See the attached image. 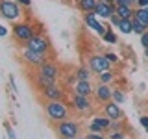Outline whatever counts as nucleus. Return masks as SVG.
<instances>
[{
  "label": "nucleus",
  "instance_id": "1",
  "mask_svg": "<svg viewBox=\"0 0 148 139\" xmlns=\"http://www.w3.org/2000/svg\"><path fill=\"white\" fill-rule=\"evenodd\" d=\"M45 115L50 124H58L61 120L72 119V109L67 100H46L43 104Z\"/></svg>",
  "mask_w": 148,
  "mask_h": 139
},
{
  "label": "nucleus",
  "instance_id": "2",
  "mask_svg": "<svg viewBox=\"0 0 148 139\" xmlns=\"http://www.w3.org/2000/svg\"><path fill=\"white\" fill-rule=\"evenodd\" d=\"M26 15V9L17 0H0V17L9 22H18Z\"/></svg>",
  "mask_w": 148,
  "mask_h": 139
},
{
  "label": "nucleus",
  "instance_id": "3",
  "mask_svg": "<svg viewBox=\"0 0 148 139\" xmlns=\"http://www.w3.org/2000/svg\"><path fill=\"white\" fill-rule=\"evenodd\" d=\"M54 132L59 139H76L82 133V124L74 119H67L54 124Z\"/></svg>",
  "mask_w": 148,
  "mask_h": 139
},
{
  "label": "nucleus",
  "instance_id": "4",
  "mask_svg": "<svg viewBox=\"0 0 148 139\" xmlns=\"http://www.w3.org/2000/svg\"><path fill=\"white\" fill-rule=\"evenodd\" d=\"M11 34L15 37V41L18 45L26 43V41H30L34 35H37L35 32V24H32V21H18V22H13L11 26Z\"/></svg>",
  "mask_w": 148,
  "mask_h": 139
},
{
  "label": "nucleus",
  "instance_id": "5",
  "mask_svg": "<svg viewBox=\"0 0 148 139\" xmlns=\"http://www.w3.org/2000/svg\"><path fill=\"white\" fill-rule=\"evenodd\" d=\"M69 106H71V109L78 115H91L92 111H95V104H92L91 96H82V95H74V93H71Z\"/></svg>",
  "mask_w": 148,
  "mask_h": 139
},
{
  "label": "nucleus",
  "instance_id": "6",
  "mask_svg": "<svg viewBox=\"0 0 148 139\" xmlns=\"http://www.w3.org/2000/svg\"><path fill=\"white\" fill-rule=\"evenodd\" d=\"M18 46H26V48H30V50H35V52L46 54V56L52 54V41H50L45 34H37V35L32 37L30 41H26V43H22Z\"/></svg>",
  "mask_w": 148,
  "mask_h": 139
},
{
  "label": "nucleus",
  "instance_id": "7",
  "mask_svg": "<svg viewBox=\"0 0 148 139\" xmlns=\"http://www.w3.org/2000/svg\"><path fill=\"white\" fill-rule=\"evenodd\" d=\"M21 59H22L26 65L35 67V69L41 67V65L46 63V61H50L46 54H41V52H35V50H30V48H26V46H21Z\"/></svg>",
  "mask_w": 148,
  "mask_h": 139
},
{
  "label": "nucleus",
  "instance_id": "8",
  "mask_svg": "<svg viewBox=\"0 0 148 139\" xmlns=\"http://www.w3.org/2000/svg\"><path fill=\"white\" fill-rule=\"evenodd\" d=\"M85 65L95 74L104 72V71H111V67H113V65L106 59L104 54H89V56H87V59H85Z\"/></svg>",
  "mask_w": 148,
  "mask_h": 139
},
{
  "label": "nucleus",
  "instance_id": "9",
  "mask_svg": "<svg viewBox=\"0 0 148 139\" xmlns=\"http://www.w3.org/2000/svg\"><path fill=\"white\" fill-rule=\"evenodd\" d=\"M82 19H83V24L89 28V30H92L96 35L104 37V34L108 32V30H106V26L98 21V17L95 15V11H92V13H82Z\"/></svg>",
  "mask_w": 148,
  "mask_h": 139
},
{
  "label": "nucleus",
  "instance_id": "10",
  "mask_svg": "<svg viewBox=\"0 0 148 139\" xmlns=\"http://www.w3.org/2000/svg\"><path fill=\"white\" fill-rule=\"evenodd\" d=\"M39 93L45 100H67V91H65L61 85H58V83H54V85H50V87H45V89H41Z\"/></svg>",
  "mask_w": 148,
  "mask_h": 139
},
{
  "label": "nucleus",
  "instance_id": "11",
  "mask_svg": "<svg viewBox=\"0 0 148 139\" xmlns=\"http://www.w3.org/2000/svg\"><path fill=\"white\" fill-rule=\"evenodd\" d=\"M117 13V6L113 2H104V0H98L96 4V9H95V15L98 19H104V21H109L111 17Z\"/></svg>",
  "mask_w": 148,
  "mask_h": 139
},
{
  "label": "nucleus",
  "instance_id": "12",
  "mask_svg": "<svg viewBox=\"0 0 148 139\" xmlns=\"http://www.w3.org/2000/svg\"><path fill=\"white\" fill-rule=\"evenodd\" d=\"M92 96H95V100L98 104H106V102H109L113 98V87L109 83H98L95 87V95Z\"/></svg>",
  "mask_w": 148,
  "mask_h": 139
},
{
  "label": "nucleus",
  "instance_id": "13",
  "mask_svg": "<svg viewBox=\"0 0 148 139\" xmlns=\"http://www.w3.org/2000/svg\"><path fill=\"white\" fill-rule=\"evenodd\" d=\"M71 93H74V95H82V96H92L95 95V85H92V82L76 80L71 85Z\"/></svg>",
  "mask_w": 148,
  "mask_h": 139
},
{
  "label": "nucleus",
  "instance_id": "14",
  "mask_svg": "<svg viewBox=\"0 0 148 139\" xmlns=\"http://www.w3.org/2000/svg\"><path fill=\"white\" fill-rule=\"evenodd\" d=\"M102 113L108 115L111 120L124 119V111H122V108H120V104H117V102H113V100H109V102H106V104H102Z\"/></svg>",
  "mask_w": 148,
  "mask_h": 139
},
{
  "label": "nucleus",
  "instance_id": "15",
  "mask_svg": "<svg viewBox=\"0 0 148 139\" xmlns=\"http://www.w3.org/2000/svg\"><path fill=\"white\" fill-rule=\"evenodd\" d=\"M37 74H43V76H48V78L58 80V78L61 76V71H59V67L54 61H46V63L41 65V67H37Z\"/></svg>",
  "mask_w": 148,
  "mask_h": 139
},
{
  "label": "nucleus",
  "instance_id": "16",
  "mask_svg": "<svg viewBox=\"0 0 148 139\" xmlns=\"http://www.w3.org/2000/svg\"><path fill=\"white\" fill-rule=\"evenodd\" d=\"M98 0H74V6L80 13H92L96 9Z\"/></svg>",
  "mask_w": 148,
  "mask_h": 139
},
{
  "label": "nucleus",
  "instance_id": "17",
  "mask_svg": "<svg viewBox=\"0 0 148 139\" xmlns=\"http://www.w3.org/2000/svg\"><path fill=\"white\" fill-rule=\"evenodd\" d=\"M74 74H76V80H85V82H91L92 80V72L87 65H80V67L74 71Z\"/></svg>",
  "mask_w": 148,
  "mask_h": 139
},
{
  "label": "nucleus",
  "instance_id": "18",
  "mask_svg": "<svg viewBox=\"0 0 148 139\" xmlns=\"http://www.w3.org/2000/svg\"><path fill=\"white\" fill-rule=\"evenodd\" d=\"M35 87L37 89H45V87H50V85H54L58 80H54V78H48V76H43V74H35Z\"/></svg>",
  "mask_w": 148,
  "mask_h": 139
},
{
  "label": "nucleus",
  "instance_id": "19",
  "mask_svg": "<svg viewBox=\"0 0 148 139\" xmlns=\"http://www.w3.org/2000/svg\"><path fill=\"white\" fill-rule=\"evenodd\" d=\"M92 122H95V124H98V126H100L102 130H104L106 133L109 132V126H111V119L108 117V115H104V113H102V115H92Z\"/></svg>",
  "mask_w": 148,
  "mask_h": 139
},
{
  "label": "nucleus",
  "instance_id": "20",
  "mask_svg": "<svg viewBox=\"0 0 148 139\" xmlns=\"http://www.w3.org/2000/svg\"><path fill=\"white\" fill-rule=\"evenodd\" d=\"M117 30L120 32V34H124V35L133 34V22H132V19H120Z\"/></svg>",
  "mask_w": 148,
  "mask_h": 139
},
{
  "label": "nucleus",
  "instance_id": "21",
  "mask_svg": "<svg viewBox=\"0 0 148 139\" xmlns=\"http://www.w3.org/2000/svg\"><path fill=\"white\" fill-rule=\"evenodd\" d=\"M96 76V80H98V83H111L117 78V72H113V71H104V72H98V74H95Z\"/></svg>",
  "mask_w": 148,
  "mask_h": 139
},
{
  "label": "nucleus",
  "instance_id": "22",
  "mask_svg": "<svg viewBox=\"0 0 148 139\" xmlns=\"http://www.w3.org/2000/svg\"><path fill=\"white\" fill-rule=\"evenodd\" d=\"M111 24H106V34H104V37H102V39H104V43H108V45H117V41H119V37H117V34H115L113 30H111Z\"/></svg>",
  "mask_w": 148,
  "mask_h": 139
},
{
  "label": "nucleus",
  "instance_id": "23",
  "mask_svg": "<svg viewBox=\"0 0 148 139\" xmlns=\"http://www.w3.org/2000/svg\"><path fill=\"white\" fill-rule=\"evenodd\" d=\"M133 6H119L117 8V15H120V19H133Z\"/></svg>",
  "mask_w": 148,
  "mask_h": 139
},
{
  "label": "nucleus",
  "instance_id": "24",
  "mask_svg": "<svg viewBox=\"0 0 148 139\" xmlns=\"http://www.w3.org/2000/svg\"><path fill=\"white\" fill-rule=\"evenodd\" d=\"M133 19H137V21H141L143 24L148 26V9L146 8H135V11H133Z\"/></svg>",
  "mask_w": 148,
  "mask_h": 139
},
{
  "label": "nucleus",
  "instance_id": "25",
  "mask_svg": "<svg viewBox=\"0 0 148 139\" xmlns=\"http://www.w3.org/2000/svg\"><path fill=\"white\" fill-rule=\"evenodd\" d=\"M113 102H117V104H124L126 102V91L122 89V87H113Z\"/></svg>",
  "mask_w": 148,
  "mask_h": 139
},
{
  "label": "nucleus",
  "instance_id": "26",
  "mask_svg": "<svg viewBox=\"0 0 148 139\" xmlns=\"http://www.w3.org/2000/svg\"><path fill=\"white\" fill-rule=\"evenodd\" d=\"M132 22H133V34H135V35H143L145 32H148V26L143 24L141 21H137V19H132Z\"/></svg>",
  "mask_w": 148,
  "mask_h": 139
},
{
  "label": "nucleus",
  "instance_id": "27",
  "mask_svg": "<svg viewBox=\"0 0 148 139\" xmlns=\"http://www.w3.org/2000/svg\"><path fill=\"white\" fill-rule=\"evenodd\" d=\"M108 137L109 139H128V133H126V130H109Z\"/></svg>",
  "mask_w": 148,
  "mask_h": 139
},
{
  "label": "nucleus",
  "instance_id": "28",
  "mask_svg": "<svg viewBox=\"0 0 148 139\" xmlns=\"http://www.w3.org/2000/svg\"><path fill=\"white\" fill-rule=\"evenodd\" d=\"M109 130H126V120L119 119V120H111V126Z\"/></svg>",
  "mask_w": 148,
  "mask_h": 139
},
{
  "label": "nucleus",
  "instance_id": "29",
  "mask_svg": "<svg viewBox=\"0 0 148 139\" xmlns=\"http://www.w3.org/2000/svg\"><path fill=\"white\" fill-rule=\"evenodd\" d=\"M104 56H106V59H108L111 65H117L119 63V56L115 54V52H104Z\"/></svg>",
  "mask_w": 148,
  "mask_h": 139
},
{
  "label": "nucleus",
  "instance_id": "30",
  "mask_svg": "<svg viewBox=\"0 0 148 139\" xmlns=\"http://www.w3.org/2000/svg\"><path fill=\"white\" fill-rule=\"evenodd\" d=\"M4 128H6L8 139H17V136H15V130H13V126H11L9 122H4Z\"/></svg>",
  "mask_w": 148,
  "mask_h": 139
},
{
  "label": "nucleus",
  "instance_id": "31",
  "mask_svg": "<svg viewBox=\"0 0 148 139\" xmlns=\"http://www.w3.org/2000/svg\"><path fill=\"white\" fill-rule=\"evenodd\" d=\"M87 130H89V132H92V133H106L104 130H102V128L98 126V124H95L92 120L89 122V126H87Z\"/></svg>",
  "mask_w": 148,
  "mask_h": 139
},
{
  "label": "nucleus",
  "instance_id": "32",
  "mask_svg": "<svg viewBox=\"0 0 148 139\" xmlns=\"http://www.w3.org/2000/svg\"><path fill=\"white\" fill-rule=\"evenodd\" d=\"M139 39H141V45H143V48H148V32H145L143 35H139Z\"/></svg>",
  "mask_w": 148,
  "mask_h": 139
},
{
  "label": "nucleus",
  "instance_id": "33",
  "mask_svg": "<svg viewBox=\"0 0 148 139\" xmlns=\"http://www.w3.org/2000/svg\"><path fill=\"white\" fill-rule=\"evenodd\" d=\"M119 22H120V15H117V13H115V15H113V17L109 19V24L117 28V26H119Z\"/></svg>",
  "mask_w": 148,
  "mask_h": 139
},
{
  "label": "nucleus",
  "instance_id": "34",
  "mask_svg": "<svg viewBox=\"0 0 148 139\" xmlns=\"http://www.w3.org/2000/svg\"><path fill=\"white\" fill-rule=\"evenodd\" d=\"M8 80H9V85H11V89L17 93V82H15V76H13V74H9Z\"/></svg>",
  "mask_w": 148,
  "mask_h": 139
},
{
  "label": "nucleus",
  "instance_id": "35",
  "mask_svg": "<svg viewBox=\"0 0 148 139\" xmlns=\"http://www.w3.org/2000/svg\"><path fill=\"white\" fill-rule=\"evenodd\" d=\"M139 122H141V126L143 128H148V115H143V117H139Z\"/></svg>",
  "mask_w": 148,
  "mask_h": 139
},
{
  "label": "nucleus",
  "instance_id": "36",
  "mask_svg": "<svg viewBox=\"0 0 148 139\" xmlns=\"http://www.w3.org/2000/svg\"><path fill=\"white\" fill-rule=\"evenodd\" d=\"M17 2L21 4L24 9H30V8H32V0H17Z\"/></svg>",
  "mask_w": 148,
  "mask_h": 139
},
{
  "label": "nucleus",
  "instance_id": "37",
  "mask_svg": "<svg viewBox=\"0 0 148 139\" xmlns=\"http://www.w3.org/2000/svg\"><path fill=\"white\" fill-rule=\"evenodd\" d=\"M113 4H115V6H117V8H119V6H132V4H130L128 0H115Z\"/></svg>",
  "mask_w": 148,
  "mask_h": 139
},
{
  "label": "nucleus",
  "instance_id": "38",
  "mask_svg": "<svg viewBox=\"0 0 148 139\" xmlns=\"http://www.w3.org/2000/svg\"><path fill=\"white\" fill-rule=\"evenodd\" d=\"M8 34H9V32H8V28L4 26V24H0V37H6Z\"/></svg>",
  "mask_w": 148,
  "mask_h": 139
},
{
  "label": "nucleus",
  "instance_id": "39",
  "mask_svg": "<svg viewBox=\"0 0 148 139\" xmlns=\"http://www.w3.org/2000/svg\"><path fill=\"white\" fill-rule=\"evenodd\" d=\"M135 8H148V0H137Z\"/></svg>",
  "mask_w": 148,
  "mask_h": 139
},
{
  "label": "nucleus",
  "instance_id": "40",
  "mask_svg": "<svg viewBox=\"0 0 148 139\" xmlns=\"http://www.w3.org/2000/svg\"><path fill=\"white\" fill-rule=\"evenodd\" d=\"M128 2H130V4H132V6H133V8H135V6H137V0H128Z\"/></svg>",
  "mask_w": 148,
  "mask_h": 139
},
{
  "label": "nucleus",
  "instance_id": "41",
  "mask_svg": "<svg viewBox=\"0 0 148 139\" xmlns=\"http://www.w3.org/2000/svg\"><path fill=\"white\" fill-rule=\"evenodd\" d=\"M145 58L148 59V48H145Z\"/></svg>",
  "mask_w": 148,
  "mask_h": 139
},
{
  "label": "nucleus",
  "instance_id": "42",
  "mask_svg": "<svg viewBox=\"0 0 148 139\" xmlns=\"http://www.w3.org/2000/svg\"><path fill=\"white\" fill-rule=\"evenodd\" d=\"M76 139H87V137H85V136H83V137H82V136H80V137H76Z\"/></svg>",
  "mask_w": 148,
  "mask_h": 139
},
{
  "label": "nucleus",
  "instance_id": "43",
  "mask_svg": "<svg viewBox=\"0 0 148 139\" xmlns=\"http://www.w3.org/2000/svg\"><path fill=\"white\" fill-rule=\"evenodd\" d=\"M104 2H115V0H104Z\"/></svg>",
  "mask_w": 148,
  "mask_h": 139
},
{
  "label": "nucleus",
  "instance_id": "44",
  "mask_svg": "<svg viewBox=\"0 0 148 139\" xmlns=\"http://www.w3.org/2000/svg\"><path fill=\"white\" fill-rule=\"evenodd\" d=\"M145 132H146V133H148V128H146V130H145Z\"/></svg>",
  "mask_w": 148,
  "mask_h": 139
},
{
  "label": "nucleus",
  "instance_id": "45",
  "mask_svg": "<svg viewBox=\"0 0 148 139\" xmlns=\"http://www.w3.org/2000/svg\"><path fill=\"white\" fill-rule=\"evenodd\" d=\"M146 9H148V8H146Z\"/></svg>",
  "mask_w": 148,
  "mask_h": 139
}]
</instances>
